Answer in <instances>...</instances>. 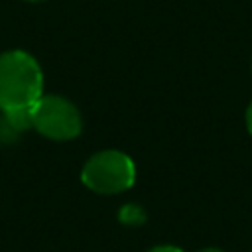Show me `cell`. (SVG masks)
<instances>
[{"instance_id":"1","label":"cell","mask_w":252,"mask_h":252,"mask_svg":"<svg viewBox=\"0 0 252 252\" xmlns=\"http://www.w3.org/2000/svg\"><path fill=\"white\" fill-rule=\"evenodd\" d=\"M43 89V75L37 61L26 51L0 55V108H30Z\"/></svg>"},{"instance_id":"2","label":"cell","mask_w":252,"mask_h":252,"mask_svg":"<svg viewBox=\"0 0 252 252\" xmlns=\"http://www.w3.org/2000/svg\"><path fill=\"white\" fill-rule=\"evenodd\" d=\"M83 183L96 193H120L134 185L136 169L132 159L116 150H104L94 154L83 167Z\"/></svg>"},{"instance_id":"3","label":"cell","mask_w":252,"mask_h":252,"mask_svg":"<svg viewBox=\"0 0 252 252\" xmlns=\"http://www.w3.org/2000/svg\"><path fill=\"white\" fill-rule=\"evenodd\" d=\"M32 126L45 138L71 140L81 132V114L67 98L47 94L30 106Z\"/></svg>"},{"instance_id":"4","label":"cell","mask_w":252,"mask_h":252,"mask_svg":"<svg viewBox=\"0 0 252 252\" xmlns=\"http://www.w3.org/2000/svg\"><path fill=\"white\" fill-rule=\"evenodd\" d=\"M122 220H126V222H132V217H134V220L136 222H140V220H144V215H142V211L140 209H136V207H124L122 209Z\"/></svg>"},{"instance_id":"5","label":"cell","mask_w":252,"mask_h":252,"mask_svg":"<svg viewBox=\"0 0 252 252\" xmlns=\"http://www.w3.org/2000/svg\"><path fill=\"white\" fill-rule=\"evenodd\" d=\"M148 252H181V250L175 248V246H156V248H152Z\"/></svg>"},{"instance_id":"6","label":"cell","mask_w":252,"mask_h":252,"mask_svg":"<svg viewBox=\"0 0 252 252\" xmlns=\"http://www.w3.org/2000/svg\"><path fill=\"white\" fill-rule=\"evenodd\" d=\"M246 126H248V132L252 134V102H250V106L246 110Z\"/></svg>"},{"instance_id":"7","label":"cell","mask_w":252,"mask_h":252,"mask_svg":"<svg viewBox=\"0 0 252 252\" xmlns=\"http://www.w3.org/2000/svg\"><path fill=\"white\" fill-rule=\"evenodd\" d=\"M199 252H222V250H219V248H205V250H199Z\"/></svg>"}]
</instances>
